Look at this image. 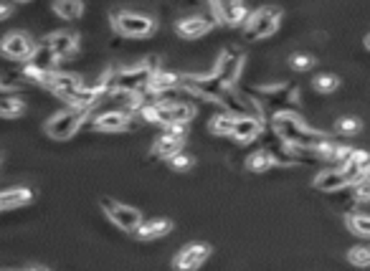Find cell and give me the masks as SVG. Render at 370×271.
<instances>
[{
  "instance_id": "83f0119b",
  "label": "cell",
  "mask_w": 370,
  "mask_h": 271,
  "mask_svg": "<svg viewBox=\"0 0 370 271\" xmlns=\"http://www.w3.org/2000/svg\"><path fill=\"white\" fill-rule=\"evenodd\" d=\"M347 193L353 198V203H370V183L360 178L358 183L347 185Z\"/></svg>"
},
{
  "instance_id": "d6986e66",
  "label": "cell",
  "mask_w": 370,
  "mask_h": 271,
  "mask_svg": "<svg viewBox=\"0 0 370 271\" xmlns=\"http://www.w3.org/2000/svg\"><path fill=\"white\" fill-rule=\"evenodd\" d=\"M31 201H33V191L31 188H8V191H0V213L23 208Z\"/></svg>"
},
{
  "instance_id": "836d02e7",
  "label": "cell",
  "mask_w": 370,
  "mask_h": 271,
  "mask_svg": "<svg viewBox=\"0 0 370 271\" xmlns=\"http://www.w3.org/2000/svg\"><path fill=\"white\" fill-rule=\"evenodd\" d=\"M165 134H170V137H178V139H185V137H188V124H180V122H175V124H168V127H165Z\"/></svg>"
},
{
  "instance_id": "1f68e13d",
  "label": "cell",
  "mask_w": 370,
  "mask_h": 271,
  "mask_svg": "<svg viewBox=\"0 0 370 271\" xmlns=\"http://www.w3.org/2000/svg\"><path fill=\"white\" fill-rule=\"evenodd\" d=\"M290 64H292V69H297V71H307V69H312L317 61H314L312 56H307V53H295V56L290 58Z\"/></svg>"
},
{
  "instance_id": "9c48e42d",
  "label": "cell",
  "mask_w": 370,
  "mask_h": 271,
  "mask_svg": "<svg viewBox=\"0 0 370 271\" xmlns=\"http://www.w3.org/2000/svg\"><path fill=\"white\" fill-rule=\"evenodd\" d=\"M208 13L213 16V23H223V26H231V28H238V26H246L249 21V8L243 6V3H211Z\"/></svg>"
},
{
  "instance_id": "44dd1931",
  "label": "cell",
  "mask_w": 370,
  "mask_h": 271,
  "mask_svg": "<svg viewBox=\"0 0 370 271\" xmlns=\"http://www.w3.org/2000/svg\"><path fill=\"white\" fill-rule=\"evenodd\" d=\"M26 112V102L16 94H0V117L3 119H18Z\"/></svg>"
},
{
  "instance_id": "7a4b0ae2",
  "label": "cell",
  "mask_w": 370,
  "mask_h": 271,
  "mask_svg": "<svg viewBox=\"0 0 370 271\" xmlns=\"http://www.w3.org/2000/svg\"><path fill=\"white\" fill-rule=\"evenodd\" d=\"M160 71V58L152 56L139 61L132 66H122V69H112L110 89L112 92H127V94H142L150 84V79Z\"/></svg>"
},
{
  "instance_id": "8fae6325",
  "label": "cell",
  "mask_w": 370,
  "mask_h": 271,
  "mask_svg": "<svg viewBox=\"0 0 370 271\" xmlns=\"http://www.w3.org/2000/svg\"><path fill=\"white\" fill-rule=\"evenodd\" d=\"M58 61H64V58H71L76 51H79V36L69 33V31H56V33H48L46 38L41 41Z\"/></svg>"
},
{
  "instance_id": "7402d4cb",
  "label": "cell",
  "mask_w": 370,
  "mask_h": 271,
  "mask_svg": "<svg viewBox=\"0 0 370 271\" xmlns=\"http://www.w3.org/2000/svg\"><path fill=\"white\" fill-rule=\"evenodd\" d=\"M84 3H79V0H58V3H53V13H56L61 21H79L81 16H84Z\"/></svg>"
},
{
  "instance_id": "ba28073f",
  "label": "cell",
  "mask_w": 370,
  "mask_h": 271,
  "mask_svg": "<svg viewBox=\"0 0 370 271\" xmlns=\"http://www.w3.org/2000/svg\"><path fill=\"white\" fill-rule=\"evenodd\" d=\"M243 61H246V58H243V53L238 51V48H226V51L218 56V61H216L213 74L218 76L223 87L233 89L238 76H241V71H243Z\"/></svg>"
},
{
  "instance_id": "8d00e7d4",
  "label": "cell",
  "mask_w": 370,
  "mask_h": 271,
  "mask_svg": "<svg viewBox=\"0 0 370 271\" xmlns=\"http://www.w3.org/2000/svg\"><path fill=\"white\" fill-rule=\"evenodd\" d=\"M26 271H46V269H41V266H31V269H26Z\"/></svg>"
},
{
  "instance_id": "f546056e",
  "label": "cell",
  "mask_w": 370,
  "mask_h": 271,
  "mask_svg": "<svg viewBox=\"0 0 370 271\" xmlns=\"http://www.w3.org/2000/svg\"><path fill=\"white\" fill-rule=\"evenodd\" d=\"M360 127H363V124H360L358 117H340V119L335 122L337 134H358Z\"/></svg>"
},
{
  "instance_id": "6da1fadb",
  "label": "cell",
  "mask_w": 370,
  "mask_h": 271,
  "mask_svg": "<svg viewBox=\"0 0 370 271\" xmlns=\"http://www.w3.org/2000/svg\"><path fill=\"white\" fill-rule=\"evenodd\" d=\"M272 132L279 142L297 147V150H307V152H314L324 139H330V134H324L319 132V129L305 124V119H302L300 115H295V112H274Z\"/></svg>"
},
{
  "instance_id": "277c9868",
  "label": "cell",
  "mask_w": 370,
  "mask_h": 271,
  "mask_svg": "<svg viewBox=\"0 0 370 271\" xmlns=\"http://www.w3.org/2000/svg\"><path fill=\"white\" fill-rule=\"evenodd\" d=\"M279 23H282V8L279 6H264L254 11L243 26V38L246 41H261L277 33Z\"/></svg>"
},
{
  "instance_id": "f35d334b",
  "label": "cell",
  "mask_w": 370,
  "mask_h": 271,
  "mask_svg": "<svg viewBox=\"0 0 370 271\" xmlns=\"http://www.w3.org/2000/svg\"><path fill=\"white\" fill-rule=\"evenodd\" d=\"M6 271H13V269H6Z\"/></svg>"
},
{
  "instance_id": "7c38bea8",
  "label": "cell",
  "mask_w": 370,
  "mask_h": 271,
  "mask_svg": "<svg viewBox=\"0 0 370 271\" xmlns=\"http://www.w3.org/2000/svg\"><path fill=\"white\" fill-rule=\"evenodd\" d=\"M208 256H211L208 243H191V246H185L173 259V269L175 271H198L203 264H206Z\"/></svg>"
},
{
  "instance_id": "2e32d148",
  "label": "cell",
  "mask_w": 370,
  "mask_h": 271,
  "mask_svg": "<svg viewBox=\"0 0 370 271\" xmlns=\"http://www.w3.org/2000/svg\"><path fill=\"white\" fill-rule=\"evenodd\" d=\"M175 89H180V74L160 69V71H155V76L150 79V84H147L145 92L150 94V97L160 99V97H165V94L175 92Z\"/></svg>"
},
{
  "instance_id": "4fadbf2b",
  "label": "cell",
  "mask_w": 370,
  "mask_h": 271,
  "mask_svg": "<svg viewBox=\"0 0 370 271\" xmlns=\"http://www.w3.org/2000/svg\"><path fill=\"white\" fill-rule=\"evenodd\" d=\"M213 26H216L213 18L208 16H185L180 18V21H175V33L185 41H196V38H203Z\"/></svg>"
},
{
  "instance_id": "8992f818",
  "label": "cell",
  "mask_w": 370,
  "mask_h": 271,
  "mask_svg": "<svg viewBox=\"0 0 370 271\" xmlns=\"http://www.w3.org/2000/svg\"><path fill=\"white\" fill-rule=\"evenodd\" d=\"M99 206H102V211H105L107 218H110L112 223L117 225V228H122V231L134 233V231H137V225L145 220L137 208L125 206V203H117V201H112V198H102V201H99Z\"/></svg>"
},
{
  "instance_id": "30bf717a",
  "label": "cell",
  "mask_w": 370,
  "mask_h": 271,
  "mask_svg": "<svg viewBox=\"0 0 370 271\" xmlns=\"http://www.w3.org/2000/svg\"><path fill=\"white\" fill-rule=\"evenodd\" d=\"M134 115H127L122 110H107L102 115L92 117L89 119V127L97 129V132H125V129L134 127Z\"/></svg>"
},
{
  "instance_id": "603a6c76",
  "label": "cell",
  "mask_w": 370,
  "mask_h": 271,
  "mask_svg": "<svg viewBox=\"0 0 370 271\" xmlns=\"http://www.w3.org/2000/svg\"><path fill=\"white\" fill-rule=\"evenodd\" d=\"M56 64H58V58L53 56L43 43L36 46L33 56H31V61H28V66H33V69H38V71H56Z\"/></svg>"
},
{
  "instance_id": "5bb4252c",
  "label": "cell",
  "mask_w": 370,
  "mask_h": 271,
  "mask_svg": "<svg viewBox=\"0 0 370 271\" xmlns=\"http://www.w3.org/2000/svg\"><path fill=\"white\" fill-rule=\"evenodd\" d=\"M264 134V122L254 119V117H233V129L231 139L238 144H249Z\"/></svg>"
},
{
  "instance_id": "d4e9b609",
  "label": "cell",
  "mask_w": 370,
  "mask_h": 271,
  "mask_svg": "<svg viewBox=\"0 0 370 271\" xmlns=\"http://www.w3.org/2000/svg\"><path fill=\"white\" fill-rule=\"evenodd\" d=\"M272 165H274V157L269 155V150H256L246 157V168H249L251 173H266V170H272Z\"/></svg>"
},
{
  "instance_id": "e0dca14e",
  "label": "cell",
  "mask_w": 370,
  "mask_h": 271,
  "mask_svg": "<svg viewBox=\"0 0 370 271\" xmlns=\"http://www.w3.org/2000/svg\"><path fill=\"white\" fill-rule=\"evenodd\" d=\"M312 188H317V191L322 193H330V196H335V193L345 191L347 188V180L342 178L340 170L335 168H327V170H319L317 175H314L312 180Z\"/></svg>"
},
{
  "instance_id": "484cf974",
  "label": "cell",
  "mask_w": 370,
  "mask_h": 271,
  "mask_svg": "<svg viewBox=\"0 0 370 271\" xmlns=\"http://www.w3.org/2000/svg\"><path fill=\"white\" fill-rule=\"evenodd\" d=\"M347 228L363 238H370V216L365 213H350L347 216Z\"/></svg>"
},
{
  "instance_id": "d6a6232c",
  "label": "cell",
  "mask_w": 370,
  "mask_h": 271,
  "mask_svg": "<svg viewBox=\"0 0 370 271\" xmlns=\"http://www.w3.org/2000/svg\"><path fill=\"white\" fill-rule=\"evenodd\" d=\"M168 162H170V168H173V170H191L196 160H193L191 155H185V152H178V155L170 157Z\"/></svg>"
},
{
  "instance_id": "52a82bcc",
  "label": "cell",
  "mask_w": 370,
  "mask_h": 271,
  "mask_svg": "<svg viewBox=\"0 0 370 271\" xmlns=\"http://www.w3.org/2000/svg\"><path fill=\"white\" fill-rule=\"evenodd\" d=\"M36 46L38 43L28 33H23V31H13V33L0 38V53L6 58H11V61H18V64H28Z\"/></svg>"
},
{
  "instance_id": "f1b7e54d",
  "label": "cell",
  "mask_w": 370,
  "mask_h": 271,
  "mask_svg": "<svg viewBox=\"0 0 370 271\" xmlns=\"http://www.w3.org/2000/svg\"><path fill=\"white\" fill-rule=\"evenodd\" d=\"M312 87L317 89L319 94H332L337 87H340V79L332 76V74H319V76H314Z\"/></svg>"
},
{
  "instance_id": "9a60e30c",
  "label": "cell",
  "mask_w": 370,
  "mask_h": 271,
  "mask_svg": "<svg viewBox=\"0 0 370 271\" xmlns=\"http://www.w3.org/2000/svg\"><path fill=\"white\" fill-rule=\"evenodd\" d=\"M81 87V79L76 74H66V71H53L51 81H48V92H53L58 99H64V102H69L71 97H74V92Z\"/></svg>"
},
{
  "instance_id": "4dcf8cb0",
  "label": "cell",
  "mask_w": 370,
  "mask_h": 271,
  "mask_svg": "<svg viewBox=\"0 0 370 271\" xmlns=\"http://www.w3.org/2000/svg\"><path fill=\"white\" fill-rule=\"evenodd\" d=\"M353 147L350 144H337V150H335V155L330 157V162H332V168L335 170H342L350 162V157H353Z\"/></svg>"
},
{
  "instance_id": "cb8c5ba5",
  "label": "cell",
  "mask_w": 370,
  "mask_h": 271,
  "mask_svg": "<svg viewBox=\"0 0 370 271\" xmlns=\"http://www.w3.org/2000/svg\"><path fill=\"white\" fill-rule=\"evenodd\" d=\"M208 129L211 134L216 137H231V129H233V117L228 112H218L208 119Z\"/></svg>"
},
{
  "instance_id": "4316f807",
  "label": "cell",
  "mask_w": 370,
  "mask_h": 271,
  "mask_svg": "<svg viewBox=\"0 0 370 271\" xmlns=\"http://www.w3.org/2000/svg\"><path fill=\"white\" fill-rule=\"evenodd\" d=\"M347 261L358 269H368L370 266V246H353L347 251Z\"/></svg>"
},
{
  "instance_id": "5b68a950",
  "label": "cell",
  "mask_w": 370,
  "mask_h": 271,
  "mask_svg": "<svg viewBox=\"0 0 370 271\" xmlns=\"http://www.w3.org/2000/svg\"><path fill=\"white\" fill-rule=\"evenodd\" d=\"M112 26L120 36L125 38H147V36L155 33L157 21L150 16H142V13H132V11H117L112 16Z\"/></svg>"
},
{
  "instance_id": "ac0fdd59",
  "label": "cell",
  "mask_w": 370,
  "mask_h": 271,
  "mask_svg": "<svg viewBox=\"0 0 370 271\" xmlns=\"http://www.w3.org/2000/svg\"><path fill=\"white\" fill-rule=\"evenodd\" d=\"M170 231H173V223H170L168 218H155V220H142V223L137 225L134 236H137L139 241H157V238L168 236Z\"/></svg>"
},
{
  "instance_id": "d590c367",
  "label": "cell",
  "mask_w": 370,
  "mask_h": 271,
  "mask_svg": "<svg viewBox=\"0 0 370 271\" xmlns=\"http://www.w3.org/2000/svg\"><path fill=\"white\" fill-rule=\"evenodd\" d=\"M363 180H368V183H370V165H368V168H365V173H363Z\"/></svg>"
},
{
  "instance_id": "e575fe53",
  "label": "cell",
  "mask_w": 370,
  "mask_h": 271,
  "mask_svg": "<svg viewBox=\"0 0 370 271\" xmlns=\"http://www.w3.org/2000/svg\"><path fill=\"white\" fill-rule=\"evenodd\" d=\"M13 13V6L11 3H0V21H6L8 16Z\"/></svg>"
},
{
  "instance_id": "ffe728a7",
  "label": "cell",
  "mask_w": 370,
  "mask_h": 271,
  "mask_svg": "<svg viewBox=\"0 0 370 271\" xmlns=\"http://www.w3.org/2000/svg\"><path fill=\"white\" fill-rule=\"evenodd\" d=\"M183 144L185 139H178V137H170V134H162L155 144H152V155L160 157V160H170L175 157L178 152H183Z\"/></svg>"
},
{
  "instance_id": "74e56055",
  "label": "cell",
  "mask_w": 370,
  "mask_h": 271,
  "mask_svg": "<svg viewBox=\"0 0 370 271\" xmlns=\"http://www.w3.org/2000/svg\"><path fill=\"white\" fill-rule=\"evenodd\" d=\"M365 46H368V48H370V33H368V36H365Z\"/></svg>"
},
{
  "instance_id": "3957f363",
  "label": "cell",
  "mask_w": 370,
  "mask_h": 271,
  "mask_svg": "<svg viewBox=\"0 0 370 271\" xmlns=\"http://www.w3.org/2000/svg\"><path fill=\"white\" fill-rule=\"evenodd\" d=\"M89 115H92V112L66 107V110L56 112V115L43 124V129H46L48 137L56 139V142H66V139H71L81 127H84V122L89 119Z\"/></svg>"
}]
</instances>
